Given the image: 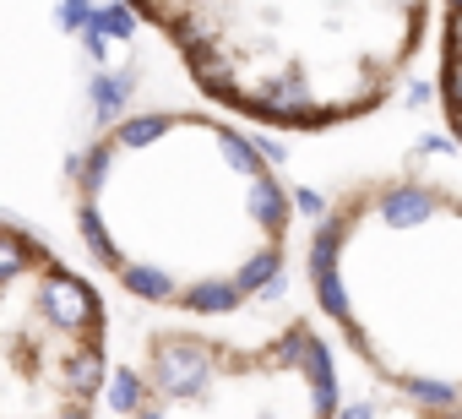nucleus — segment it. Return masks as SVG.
Listing matches in <instances>:
<instances>
[{
  "instance_id": "f257e3e1",
  "label": "nucleus",
  "mask_w": 462,
  "mask_h": 419,
  "mask_svg": "<svg viewBox=\"0 0 462 419\" xmlns=\"http://www.w3.org/2000/svg\"><path fill=\"white\" fill-rule=\"evenodd\" d=\"M77 229L125 294L180 316H235L278 284L294 201L228 120L147 109L104 126L82 153Z\"/></svg>"
},
{
  "instance_id": "f03ea898",
  "label": "nucleus",
  "mask_w": 462,
  "mask_h": 419,
  "mask_svg": "<svg viewBox=\"0 0 462 419\" xmlns=\"http://www.w3.org/2000/svg\"><path fill=\"white\" fill-rule=\"evenodd\" d=\"M310 289L348 354L402 403L462 419V191L381 174L310 240Z\"/></svg>"
},
{
  "instance_id": "7ed1b4c3",
  "label": "nucleus",
  "mask_w": 462,
  "mask_h": 419,
  "mask_svg": "<svg viewBox=\"0 0 462 419\" xmlns=\"http://www.w3.org/2000/svg\"><path fill=\"white\" fill-rule=\"evenodd\" d=\"M190 82L256 126L332 131L375 115L419 61L430 0H125Z\"/></svg>"
},
{
  "instance_id": "20e7f679",
  "label": "nucleus",
  "mask_w": 462,
  "mask_h": 419,
  "mask_svg": "<svg viewBox=\"0 0 462 419\" xmlns=\"http://www.w3.org/2000/svg\"><path fill=\"white\" fill-rule=\"evenodd\" d=\"M115 408L136 419H327L337 414V370L305 321H283L267 338L163 327L120 370Z\"/></svg>"
},
{
  "instance_id": "39448f33",
  "label": "nucleus",
  "mask_w": 462,
  "mask_h": 419,
  "mask_svg": "<svg viewBox=\"0 0 462 419\" xmlns=\"http://www.w3.org/2000/svg\"><path fill=\"white\" fill-rule=\"evenodd\" d=\"M109 386V311L39 235L0 219V419H77Z\"/></svg>"
},
{
  "instance_id": "423d86ee",
  "label": "nucleus",
  "mask_w": 462,
  "mask_h": 419,
  "mask_svg": "<svg viewBox=\"0 0 462 419\" xmlns=\"http://www.w3.org/2000/svg\"><path fill=\"white\" fill-rule=\"evenodd\" d=\"M440 115L462 142V0H440Z\"/></svg>"
}]
</instances>
